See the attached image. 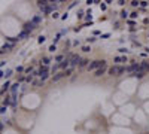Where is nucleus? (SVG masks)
<instances>
[{"mask_svg": "<svg viewBox=\"0 0 149 134\" xmlns=\"http://www.w3.org/2000/svg\"><path fill=\"white\" fill-rule=\"evenodd\" d=\"M122 71H124V69H122V67H112V69H110V73H112V75H119V73H122Z\"/></svg>", "mask_w": 149, "mask_h": 134, "instance_id": "nucleus-1", "label": "nucleus"}, {"mask_svg": "<svg viewBox=\"0 0 149 134\" xmlns=\"http://www.w3.org/2000/svg\"><path fill=\"white\" fill-rule=\"evenodd\" d=\"M100 66H103V61H94V64H91L88 69H90V70H94V69H97V67H100Z\"/></svg>", "mask_w": 149, "mask_h": 134, "instance_id": "nucleus-2", "label": "nucleus"}]
</instances>
